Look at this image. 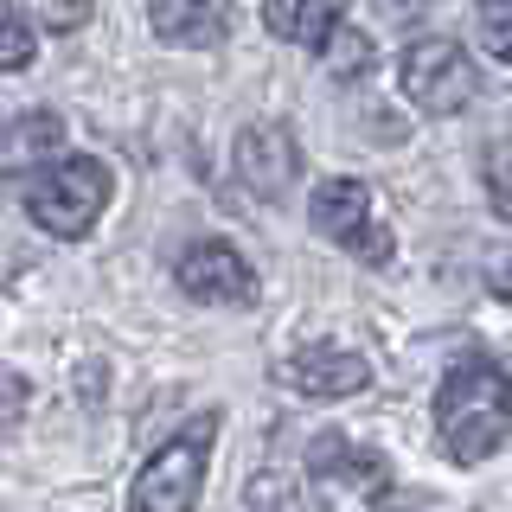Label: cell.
Segmentation results:
<instances>
[{"mask_svg":"<svg viewBox=\"0 0 512 512\" xmlns=\"http://www.w3.org/2000/svg\"><path fill=\"white\" fill-rule=\"evenodd\" d=\"M480 45H487V58L512 64V7L506 13H480Z\"/></svg>","mask_w":512,"mask_h":512,"instance_id":"2e32d148","label":"cell"},{"mask_svg":"<svg viewBox=\"0 0 512 512\" xmlns=\"http://www.w3.org/2000/svg\"><path fill=\"white\" fill-rule=\"evenodd\" d=\"M218 442V410H199L180 436H167L148 455V468L128 487V512H192L205 493V461Z\"/></svg>","mask_w":512,"mask_h":512,"instance_id":"3957f363","label":"cell"},{"mask_svg":"<svg viewBox=\"0 0 512 512\" xmlns=\"http://www.w3.org/2000/svg\"><path fill=\"white\" fill-rule=\"evenodd\" d=\"M320 58H327V71L340 77V84H352V77H365V71H372V32L340 26L327 45H320Z\"/></svg>","mask_w":512,"mask_h":512,"instance_id":"5bb4252c","label":"cell"},{"mask_svg":"<svg viewBox=\"0 0 512 512\" xmlns=\"http://www.w3.org/2000/svg\"><path fill=\"white\" fill-rule=\"evenodd\" d=\"M436 442L455 468H480L512 436V378L493 359H455L436 391Z\"/></svg>","mask_w":512,"mask_h":512,"instance_id":"6da1fadb","label":"cell"},{"mask_svg":"<svg viewBox=\"0 0 512 512\" xmlns=\"http://www.w3.org/2000/svg\"><path fill=\"white\" fill-rule=\"evenodd\" d=\"M308 480L320 500H372V493H384V455H365V448H352L346 436H314L308 442Z\"/></svg>","mask_w":512,"mask_h":512,"instance_id":"9c48e42d","label":"cell"},{"mask_svg":"<svg viewBox=\"0 0 512 512\" xmlns=\"http://www.w3.org/2000/svg\"><path fill=\"white\" fill-rule=\"evenodd\" d=\"M263 26L288 45L320 52V45L346 26V0H263Z\"/></svg>","mask_w":512,"mask_h":512,"instance_id":"8fae6325","label":"cell"},{"mask_svg":"<svg viewBox=\"0 0 512 512\" xmlns=\"http://www.w3.org/2000/svg\"><path fill=\"white\" fill-rule=\"evenodd\" d=\"M109 192H116V173H109L103 160L58 154V160H45V167L26 180V212H32L39 231L77 244V237H90L96 218L109 212Z\"/></svg>","mask_w":512,"mask_h":512,"instance_id":"7a4b0ae2","label":"cell"},{"mask_svg":"<svg viewBox=\"0 0 512 512\" xmlns=\"http://www.w3.org/2000/svg\"><path fill=\"white\" fill-rule=\"evenodd\" d=\"M308 224L320 237H333V244H346L359 263H372V269H384L397 256L391 231L372 218V186L365 180H320L314 199H308Z\"/></svg>","mask_w":512,"mask_h":512,"instance_id":"5b68a950","label":"cell"},{"mask_svg":"<svg viewBox=\"0 0 512 512\" xmlns=\"http://www.w3.org/2000/svg\"><path fill=\"white\" fill-rule=\"evenodd\" d=\"M237 0H148V26L154 39L180 45V52H212L231 39Z\"/></svg>","mask_w":512,"mask_h":512,"instance_id":"30bf717a","label":"cell"},{"mask_svg":"<svg viewBox=\"0 0 512 512\" xmlns=\"http://www.w3.org/2000/svg\"><path fill=\"white\" fill-rule=\"evenodd\" d=\"M237 180H244L256 199H282L288 186H295L301 173V148H295V128L288 122H250L244 135H237Z\"/></svg>","mask_w":512,"mask_h":512,"instance_id":"ba28073f","label":"cell"},{"mask_svg":"<svg viewBox=\"0 0 512 512\" xmlns=\"http://www.w3.org/2000/svg\"><path fill=\"white\" fill-rule=\"evenodd\" d=\"M58 154H64V116H52V109H32V116L0 128V173L32 167V160H58Z\"/></svg>","mask_w":512,"mask_h":512,"instance_id":"7c38bea8","label":"cell"},{"mask_svg":"<svg viewBox=\"0 0 512 512\" xmlns=\"http://www.w3.org/2000/svg\"><path fill=\"white\" fill-rule=\"evenodd\" d=\"M282 384L301 391V397H320V404H333V397H359L365 384H372V359L352 352V346L320 340V346L288 352V359H282Z\"/></svg>","mask_w":512,"mask_h":512,"instance_id":"52a82bcc","label":"cell"},{"mask_svg":"<svg viewBox=\"0 0 512 512\" xmlns=\"http://www.w3.org/2000/svg\"><path fill=\"white\" fill-rule=\"evenodd\" d=\"M26 404H32V384H26L20 372H0V429H13V423H20Z\"/></svg>","mask_w":512,"mask_h":512,"instance_id":"e0dca14e","label":"cell"},{"mask_svg":"<svg viewBox=\"0 0 512 512\" xmlns=\"http://www.w3.org/2000/svg\"><path fill=\"white\" fill-rule=\"evenodd\" d=\"M480 167H487V192H493V212H500V218H512V135H506V141H493Z\"/></svg>","mask_w":512,"mask_h":512,"instance_id":"9a60e30c","label":"cell"},{"mask_svg":"<svg viewBox=\"0 0 512 512\" xmlns=\"http://www.w3.org/2000/svg\"><path fill=\"white\" fill-rule=\"evenodd\" d=\"M474 7H480V13H506L512 0H474Z\"/></svg>","mask_w":512,"mask_h":512,"instance_id":"44dd1931","label":"cell"},{"mask_svg":"<svg viewBox=\"0 0 512 512\" xmlns=\"http://www.w3.org/2000/svg\"><path fill=\"white\" fill-rule=\"evenodd\" d=\"M39 7H45V26H52V32H77V26L90 20L84 0H39Z\"/></svg>","mask_w":512,"mask_h":512,"instance_id":"ac0fdd59","label":"cell"},{"mask_svg":"<svg viewBox=\"0 0 512 512\" xmlns=\"http://www.w3.org/2000/svg\"><path fill=\"white\" fill-rule=\"evenodd\" d=\"M397 84H404V96L423 116H455V109L474 103L480 77H474V58L461 39H416L404 58H397Z\"/></svg>","mask_w":512,"mask_h":512,"instance_id":"277c9868","label":"cell"},{"mask_svg":"<svg viewBox=\"0 0 512 512\" xmlns=\"http://www.w3.org/2000/svg\"><path fill=\"white\" fill-rule=\"evenodd\" d=\"M39 58V26H32L26 7L0 0V71H26Z\"/></svg>","mask_w":512,"mask_h":512,"instance_id":"4fadbf2b","label":"cell"},{"mask_svg":"<svg viewBox=\"0 0 512 512\" xmlns=\"http://www.w3.org/2000/svg\"><path fill=\"white\" fill-rule=\"evenodd\" d=\"M372 7H378V13H391V20H410V13L423 7V0H372Z\"/></svg>","mask_w":512,"mask_h":512,"instance_id":"ffe728a7","label":"cell"},{"mask_svg":"<svg viewBox=\"0 0 512 512\" xmlns=\"http://www.w3.org/2000/svg\"><path fill=\"white\" fill-rule=\"evenodd\" d=\"M173 282H180L192 301H205V308H250L256 301V269L244 263V250L224 244V237L186 244L180 263H173Z\"/></svg>","mask_w":512,"mask_h":512,"instance_id":"8992f818","label":"cell"},{"mask_svg":"<svg viewBox=\"0 0 512 512\" xmlns=\"http://www.w3.org/2000/svg\"><path fill=\"white\" fill-rule=\"evenodd\" d=\"M487 288L500 301H512V256H493V263H487Z\"/></svg>","mask_w":512,"mask_h":512,"instance_id":"d6986e66","label":"cell"}]
</instances>
